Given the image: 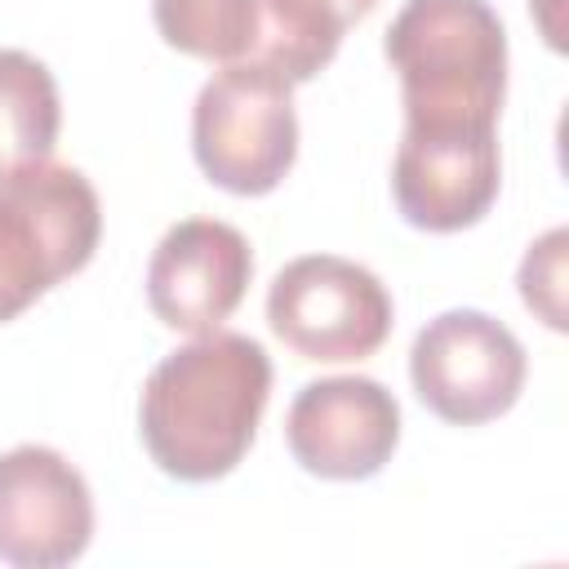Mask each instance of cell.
Here are the masks:
<instances>
[{
	"instance_id": "1",
	"label": "cell",
	"mask_w": 569,
	"mask_h": 569,
	"mask_svg": "<svg viewBox=\"0 0 569 569\" xmlns=\"http://www.w3.org/2000/svg\"><path fill=\"white\" fill-rule=\"evenodd\" d=\"M271 396V356L249 333H200L169 351L142 382L138 431L151 462L209 485L240 467Z\"/></svg>"
},
{
	"instance_id": "2",
	"label": "cell",
	"mask_w": 569,
	"mask_h": 569,
	"mask_svg": "<svg viewBox=\"0 0 569 569\" xmlns=\"http://www.w3.org/2000/svg\"><path fill=\"white\" fill-rule=\"evenodd\" d=\"M382 53L400 76L405 124H498L507 31L489 0H405Z\"/></svg>"
},
{
	"instance_id": "3",
	"label": "cell",
	"mask_w": 569,
	"mask_h": 569,
	"mask_svg": "<svg viewBox=\"0 0 569 569\" xmlns=\"http://www.w3.org/2000/svg\"><path fill=\"white\" fill-rule=\"evenodd\" d=\"M102 240L93 182L71 164H27L0 178V325L58 280L89 267Z\"/></svg>"
},
{
	"instance_id": "4",
	"label": "cell",
	"mask_w": 569,
	"mask_h": 569,
	"mask_svg": "<svg viewBox=\"0 0 569 569\" xmlns=\"http://www.w3.org/2000/svg\"><path fill=\"white\" fill-rule=\"evenodd\" d=\"M200 173L231 196H267L298 160L293 84L262 58L227 62L191 107Z\"/></svg>"
},
{
	"instance_id": "5",
	"label": "cell",
	"mask_w": 569,
	"mask_h": 569,
	"mask_svg": "<svg viewBox=\"0 0 569 569\" xmlns=\"http://www.w3.org/2000/svg\"><path fill=\"white\" fill-rule=\"evenodd\" d=\"M396 307L387 284L338 253H307L276 271L267 289L271 333L302 360H369L391 333Z\"/></svg>"
},
{
	"instance_id": "6",
	"label": "cell",
	"mask_w": 569,
	"mask_h": 569,
	"mask_svg": "<svg viewBox=\"0 0 569 569\" xmlns=\"http://www.w3.org/2000/svg\"><path fill=\"white\" fill-rule=\"evenodd\" d=\"M525 347L520 338L476 307H453L427 320L409 347V378L418 400L453 422L480 427L502 418L525 391Z\"/></svg>"
},
{
	"instance_id": "7",
	"label": "cell",
	"mask_w": 569,
	"mask_h": 569,
	"mask_svg": "<svg viewBox=\"0 0 569 569\" xmlns=\"http://www.w3.org/2000/svg\"><path fill=\"white\" fill-rule=\"evenodd\" d=\"M502 182L493 124H405L391 196L409 227L418 231H467L476 227Z\"/></svg>"
},
{
	"instance_id": "8",
	"label": "cell",
	"mask_w": 569,
	"mask_h": 569,
	"mask_svg": "<svg viewBox=\"0 0 569 569\" xmlns=\"http://www.w3.org/2000/svg\"><path fill=\"white\" fill-rule=\"evenodd\" d=\"M284 445L320 480H369L400 445V405L365 373L316 378L284 413Z\"/></svg>"
},
{
	"instance_id": "9",
	"label": "cell",
	"mask_w": 569,
	"mask_h": 569,
	"mask_svg": "<svg viewBox=\"0 0 569 569\" xmlns=\"http://www.w3.org/2000/svg\"><path fill=\"white\" fill-rule=\"evenodd\" d=\"M93 538V493L49 445L0 453V560L13 569H62Z\"/></svg>"
},
{
	"instance_id": "10",
	"label": "cell",
	"mask_w": 569,
	"mask_h": 569,
	"mask_svg": "<svg viewBox=\"0 0 569 569\" xmlns=\"http://www.w3.org/2000/svg\"><path fill=\"white\" fill-rule=\"evenodd\" d=\"M253 280L249 240L218 218L173 222L147 262V307L164 329L213 333L244 302Z\"/></svg>"
},
{
	"instance_id": "11",
	"label": "cell",
	"mask_w": 569,
	"mask_h": 569,
	"mask_svg": "<svg viewBox=\"0 0 569 569\" xmlns=\"http://www.w3.org/2000/svg\"><path fill=\"white\" fill-rule=\"evenodd\" d=\"M378 0H262V40L258 53L289 84H307L320 76L342 36L373 13Z\"/></svg>"
},
{
	"instance_id": "12",
	"label": "cell",
	"mask_w": 569,
	"mask_h": 569,
	"mask_svg": "<svg viewBox=\"0 0 569 569\" xmlns=\"http://www.w3.org/2000/svg\"><path fill=\"white\" fill-rule=\"evenodd\" d=\"M58 129L62 98L53 71L22 49H0V178L49 160Z\"/></svg>"
},
{
	"instance_id": "13",
	"label": "cell",
	"mask_w": 569,
	"mask_h": 569,
	"mask_svg": "<svg viewBox=\"0 0 569 569\" xmlns=\"http://www.w3.org/2000/svg\"><path fill=\"white\" fill-rule=\"evenodd\" d=\"M151 18L169 49L200 62L253 58L262 40V0H151Z\"/></svg>"
},
{
	"instance_id": "14",
	"label": "cell",
	"mask_w": 569,
	"mask_h": 569,
	"mask_svg": "<svg viewBox=\"0 0 569 569\" xmlns=\"http://www.w3.org/2000/svg\"><path fill=\"white\" fill-rule=\"evenodd\" d=\"M565 244H569L565 227L547 231L542 240L529 244V253L520 262V276H516L525 307L551 329H565Z\"/></svg>"
}]
</instances>
